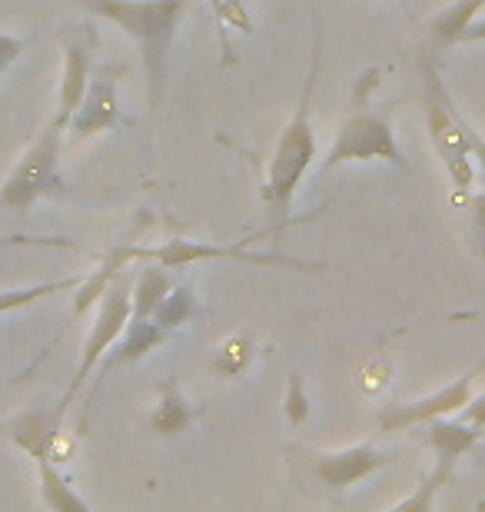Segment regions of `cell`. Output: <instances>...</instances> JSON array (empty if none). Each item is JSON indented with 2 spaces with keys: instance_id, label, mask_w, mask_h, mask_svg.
<instances>
[{
  "instance_id": "cell-11",
  "label": "cell",
  "mask_w": 485,
  "mask_h": 512,
  "mask_svg": "<svg viewBox=\"0 0 485 512\" xmlns=\"http://www.w3.org/2000/svg\"><path fill=\"white\" fill-rule=\"evenodd\" d=\"M120 77H123V67L117 64L94 67L84 97H80L74 117H70V124H67V140L84 143L90 137H97V133H107L120 124L123 120Z\"/></svg>"
},
{
  "instance_id": "cell-22",
  "label": "cell",
  "mask_w": 485,
  "mask_h": 512,
  "mask_svg": "<svg viewBox=\"0 0 485 512\" xmlns=\"http://www.w3.org/2000/svg\"><path fill=\"white\" fill-rule=\"evenodd\" d=\"M77 283H80V276H64V280L20 286V290H0V316L24 310V306H34L40 300H50V296H57V293H67V290H74Z\"/></svg>"
},
{
  "instance_id": "cell-34",
  "label": "cell",
  "mask_w": 485,
  "mask_h": 512,
  "mask_svg": "<svg viewBox=\"0 0 485 512\" xmlns=\"http://www.w3.org/2000/svg\"><path fill=\"white\" fill-rule=\"evenodd\" d=\"M479 446L485 449V429H482V436H479Z\"/></svg>"
},
{
  "instance_id": "cell-7",
  "label": "cell",
  "mask_w": 485,
  "mask_h": 512,
  "mask_svg": "<svg viewBox=\"0 0 485 512\" xmlns=\"http://www.w3.org/2000/svg\"><path fill=\"white\" fill-rule=\"evenodd\" d=\"M286 456H293V463L303 466V476L313 479L316 486L329 489V493H346L349 486L363 483L366 476L379 473V469H386L399 459V453H383V449H376L373 443L333 449V453L290 446Z\"/></svg>"
},
{
  "instance_id": "cell-26",
  "label": "cell",
  "mask_w": 485,
  "mask_h": 512,
  "mask_svg": "<svg viewBox=\"0 0 485 512\" xmlns=\"http://www.w3.org/2000/svg\"><path fill=\"white\" fill-rule=\"evenodd\" d=\"M27 44H30L27 37H14V34H7V30H0V77L14 67V60L24 54Z\"/></svg>"
},
{
  "instance_id": "cell-16",
  "label": "cell",
  "mask_w": 485,
  "mask_h": 512,
  "mask_svg": "<svg viewBox=\"0 0 485 512\" xmlns=\"http://www.w3.org/2000/svg\"><path fill=\"white\" fill-rule=\"evenodd\" d=\"M200 416H203V409L196 406V403H190V399L180 393L177 383H173V380L160 383L157 406H153V413H150V426L157 429L160 436H183V433H190Z\"/></svg>"
},
{
  "instance_id": "cell-4",
  "label": "cell",
  "mask_w": 485,
  "mask_h": 512,
  "mask_svg": "<svg viewBox=\"0 0 485 512\" xmlns=\"http://www.w3.org/2000/svg\"><path fill=\"white\" fill-rule=\"evenodd\" d=\"M67 130L57 127L54 120L37 133L27 153L14 163L7 180L0 183V210L27 213L37 200L44 197H67L70 187L60 177V153H64Z\"/></svg>"
},
{
  "instance_id": "cell-13",
  "label": "cell",
  "mask_w": 485,
  "mask_h": 512,
  "mask_svg": "<svg viewBox=\"0 0 485 512\" xmlns=\"http://www.w3.org/2000/svg\"><path fill=\"white\" fill-rule=\"evenodd\" d=\"M409 433H416L422 443H426L432 453H436V469L439 473H456V463L466 453L479 446V436L482 429L462 423L459 416H439V419H429V423H422L416 429H409Z\"/></svg>"
},
{
  "instance_id": "cell-29",
  "label": "cell",
  "mask_w": 485,
  "mask_h": 512,
  "mask_svg": "<svg viewBox=\"0 0 485 512\" xmlns=\"http://www.w3.org/2000/svg\"><path fill=\"white\" fill-rule=\"evenodd\" d=\"M456 416L462 419V423H469V426H476V429H485V393L482 396H472Z\"/></svg>"
},
{
  "instance_id": "cell-32",
  "label": "cell",
  "mask_w": 485,
  "mask_h": 512,
  "mask_svg": "<svg viewBox=\"0 0 485 512\" xmlns=\"http://www.w3.org/2000/svg\"><path fill=\"white\" fill-rule=\"evenodd\" d=\"M479 40H485V17H476L472 24L466 27V34H462L459 44H479Z\"/></svg>"
},
{
  "instance_id": "cell-15",
  "label": "cell",
  "mask_w": 485,
  "mask_h": 512,
  "mask_svg": "<svg viewBox=\"0 0 485 512\" xmlns=\"http://www.w3.org/2000/svg\"><path fill=\"white\" fill-rule=\"evenodd\" d=\"M100 266L90 276H80V283L74 286V306H70V326H74L77 320H84V316L94 310V306L100 303V296L107 293V286L113 283V276H117L123 266L137 263L140 260V247H133V243H127V247H113L107 253H97ZM67 326V330H70Z\"/></svg>"
},
{
  "instance_id": "cell-5",
  "label": "cell",
  "mask_w": 485,
  "mask_h": 512,
  "mask_svg": "<svg viewBox=\"0 0 485 512\" xmlns=\"http://www.w3.org/2000/svg\"><path fill=\"white\" fill-rule=\"evenodd\" d=\"M359 160H383L389 167L406 170V153H402L396 133H392L389 120L383 114H373L369 104H353V110L339 124L333 147H329L323 170H336L343 163H359Z\"/></svg>"
},
{
  "instance_id": "cell-28",
  "label": "cell",
  "mask_w": 485,
  "mask_h": 512,
  "mask_svg": "<svg viewBox=\"0 0 485 512\" xmlns=\"http://www.w3.org/2000/svg\"><path fill=\"white\" fill-rule=\"evenodd\" d=\"M472 230H476V247H479L482 266H485V193H476V197H472Z\"/></svg>"
},
{
  "instance_id": "cell-33",
  "label": "cell",
  "mask_w": 485,
  "mask_h": 512,
  "mask_svg": "<svg viewBox=\"0 0 485 512\" xmlns=\"http://www.w3.org/2000/svg\"><path fill=\"white\" fill-rule=\"evenodd\" d=\"M396 4H399V7H406V10H409V0H396Z\"/></svg>"
},
{
  "instance_id": "cell-10",
  "label": "cell",
  "mask_w": 485,
  "mask_h": 512,
  "mask_svg": "<svg viewBox=\"0 0 485 512\" xmlns=\"http://www.w3.org/2000/svg\"><path fill=\"white\" fill-rule=\"evenodd\" d=\"M485 373V356L472 366L469 373H462L459 380H452L449 386L436 389L432 396H422L416 403H396V406H383L376 416V426L383 433H409L429 419H439V416H456L462 406L472 399V386Z\"/></svg>"
},
{
  "instance_id": "cell-8",
  "label": "cell",
  "mask_w": 485,
  "mask_h": 512,
  "mask_svg": "<svg viewBox=\"0 0 485 512\" xmlns=\"http://www.w3.org/2000/svg\"><path fill=\"white\" fill-rule=\"evenodd\" d=\"M140 260H157L167 270H187L193 263H213V260H233V263H250V266H286V270H303V273H323V263L313 260H296V256L283 253H260L250 247H220V243H196L173 237L160 247H140Z\"/></svg>"
},
{
  "instance_id": "cell-19",
  "label": "cell",
  "mask_w": 485,
  "mask_h": 512,
  "mask_svg": "<svg viewBox=\"0 0 485 512\" xmlns=\"http://www.w3.org/2000/svg\"><path fill=\"white\" fill-rule=\"evenodd\" d=\"M150 320L157 323L160 330H167V333H177L187 323H193L196 320V290H193V283L190 280L173 283L167 290V296L157 303V310H153Z\"/></svg>"
},
{
  "instance_id": "cell-18",
  "label": "cell",
  "mask_w": 485,
  "mask_h": 512,
  "mask_svg": "<svg viewBox=\"0 0 485 512\" xmlns=\"http://www.w3.org/2000/svg\"><path fill=\"white\" fill-rule=\"evenodd\" d=\"M170 286H173L170 270L157 260L150 266H143V270H137L133 273V286H130V306H133L130 316H153V310H157V303L167 296Z\"/></svg>"
},
{
  "instance_id": "cell-27",
  "label": "cell",
  "mask_w": 485,
  "mask_h": 512,
  "mask_svg": "<svg viewBox=\"0 0 485 512\" xmlns=\"http://www.w3.org/2000/svg\"><path fill=\"white\" fill-rule=\"evenodd\" d=\"M386 70L383 67H366L363 74L356 77V84H353V104H369V97L376 94V87H379V80H383Z\"/></svg>"
},
{
  "instance_id": "cell-30",
  "label": "cell",
  "mask_w": 485,
  "mask_h": 512,
  "mask_svg": "<svg viewBox=\"0 0 485 512\" xmlns=\"http://www.w3.org/2000/svg\"><path fill=\"white\" fill-rule=\"evenodd\" d=\"M0 247H67V250H77L74 243H67V240H44V237H0Z\"/></svg>"
},
{
  "instance_id": "cell-9",
  "label": "cell",
  "mask_w": 485,
  "mask_h": 512,
  "mask_svg": "<svg viewBox=\"0 0 485 512\" xmlns=\"http://www.w3.org/2000/svg\"><path fill=\"white\" fill-rule=\"evenodd\" d=\"M57 44H60V54H64V70H60L54 124L67 130L70 117H74L80 97H84V90L90 84V74H94L100 34H97L94 20H77V24H64L57 30Z\"/></svg>"
},
{
  "instance_id": "cell-3",
  "label": "cell",
  "mask_w": 485,
  "mask_h": 512,
  "mask_svg": "<svg viewBox=\"0 0 485 512\" xmlns=\"http://www.w3.org/2000/svg\"><path fill=\"white\" fill-rule=\"evenodd\" d=\"M422 94H426V127L432 137V147H436V157L442 160V167L449 173L452 193H456V203L472 190V180H476V160H472V147L466 137V120L452 104V97L442 87V77L436 70V60L422 57Z\"/></svg>"
},
{
  "instance_id": "cell-12",
  "label": "cell",
  "mask_w": 485,
  "mask_h": 512,
  "mask_svg": "<svg viewBox=\"0 0 485 512\" xmlns=\"http://www.w3.org/2000/svg\"><path fill=\"white\" fill-rule=\"evenodd\" d=\"M60 423H64V413L54 406V409H30V413L17 416L14 423H7L4 429L30 459L67 463L70 443H64V436H60Z\"/></svg>"
},
{
  "instance_id": "cell-20",
  "label": "cell",
  "mask_w": 485,
  "mask_h": 512,
  "mask_svg": "<svg viewBox=\"0 0 485 512\" xmlns=\"http://www.w3.org/2000/svg\"><path fill=\"white\" fill-rule=\"evenodd\" d=\"M482 7H485V0H456V4H449L442 14H436L429 20L432 44H439V47L459 44L462 34H466V27L479 17Z\"/></svg>"
},
{
  "instance_id": "cell-25",
  "label": "cell",
  "mask_w": 485,
  "mask_h": 512,
  "mask_svg": "<svg viewBox=\"0 0 485 512\" xmlns=\"http://www.w3.org/2000/svg\"><path fill=\"white\" fill-rule=\"evenodd\" d=\"M210 7H213V14H216L220 24L243 30V34H250V30H253V20L246 17V10L240 7V0H210Z\"/></svg>"
},
{
  "instance_id": "cell-14",
  "label": "cell",
  "mask_w": 485,
  "mask_h": 512,
  "mask_svg": "<svg viewBox=\"0 0 485 512\" xmlns=\"http://www.w3.org/2000/svg\"><path fill=\"white\" fill-rule=\"evenodd\" d=\"M167 340H170V333L160 330L150 316H130L127 326H123V333L117 336V343H113L110 350L103 353V360L97 363V386L107 380L113 370L130 366V363H140L143 356H150L153 350L167 346Z\"/></svg>"
},
{
  "instance_id": "cell-23",
  "label": "cell",
  "mask_w": 485,
  "mask_h": 512,
  "mask_svg": "<svg viewBox=\"0 0 485 512\" xmlns=\"http://www.w3.org/2000/svg\"><path fill=\"white\" fill-rule=\"evenodd\" d=\"M452 483V476L449 473H439V469H432V473L422 479V486L412 493L409 499H402V503L392 506V512H429L432 509V499H436L439 489H446Z\"/></svg>"
},
{
  "instance_id": "cell-2",
  "label": "cell",
  "mask_w": 485,
  "mask_h": 512,
  "mask_svg": "<svg viewBox=\"0 0 485 512\" xmlns=\"http://www.w3.org/2000/svg\"><path fill=\"white\" fill-rule=\"evenodd\" d=\"M319 40H316V54L309 64V77L299 94V104L293 110L290 124L280 130L273 147V157L266 163V180H263V203L270 207L273 217L286 220L293 210V200L299 193L306 170L316 160V127H313V87L319 77Z\"/></svg>"
},
{
  "instance_id": "cell-31",
  "label": "cell",
  "mask_w": 485,
  "mask_h": 512,
  "mask_svg": "<svg viewBox=\"0 0 485 512\" xmlns=\"http://www.w3.org/2000/svg\"><path fill=\"white\" fill-rule=\"evenodd\" d=\"M466 137H469V147H472V160H476L479 167H485V137L479 130L469 127V120H466Z\"/></svg>"
},
{
  "instance_id": "cell-24",
  "label": "cell",
  "mask_w": 485,
  "mask_h": 512,
  "mask_svg": "<svg viewBox=\"0 0 485 512\" xmlns=\"http://www.w3.org/2000/svg\"><path fill=\"white\" fill-rule=\"evenodd\" d=\"M283 409H286V419H290L293 426H303L306 419H309V396H306L303 376H299V373H290V380H286Z\"/></svg>"
},
{
  "instance_id": "cell-21",
  "label": "cell",
  "mask_w": 485,
  "mask_h": 512,
  "mask_svg": "<svg viewBox=\"0 0 485 512\" xmlns=\"http://www.w3.org/2000/svg\"><path fill=\"white\" fill-rule=\"evenodd\" d=\"M256 360V336L253 333H236L226 343H220V350L213 353V373L220 380H236L253 366Z\"/></svg>"
},
{
  "instance_id": "cell-6",
  "label": "cell",
  "mask_w": 485,
  "mask_h": 512,
  "mask_svg": "<svg viewBox=\"0 0 485 512\" xmlns=\"http://www.w3.org/2000/svg\"><path fill=\"white\" fill-rule=\"evenodd\" d=\"M130 286H133V273H130V266H123V270L113 276V283L107 286V293L100 296L94 326H90L84 353H80V366H77L74 380H70V386H67V393L60 396V403H57L60 413H67V406L74 403V396L80 393V386L90 380V373L97 370V363L103 360V353H107L110 346L117 343V336L123 333V326H127L130 313H133Z\"/></svg>"
},
{
  "instance_id": "cell-1",
  "label": "cell",
  "mask_w": 485,
  "mask_h": 512,
  "mask_svg": "<svg viewBox=\"0 0 485 512\" xmlns=\"http://www.w3.org/2000/svg\"><path fill=\"white\" fill-rule=\"evenodd\" d=\"M70 4L87 7L90 14L110 20L127 37H133V44L143 54V67H147L150 107H157L163 80H167L173 34H177L190 0H70Z\"/></svg>"
},
{
  "instance_id": "cell-17",
  "label": "cell",
  "mask_w": 485,
  "mask_h": 512,
  "mask_svg": "<svg viewBox=\"0 0 485 512\" xmlns=\"http://www.w3.org/2000/svg\"><path fill=\"white\" fill-rule=\"evenodd\" d=\"M34 463H37L40 499H44L47 509H54V512H90V503L77 496V489L67 483V476L60 473L57 463H50V459H34Z\"/></svg>"
}]
</instances>
